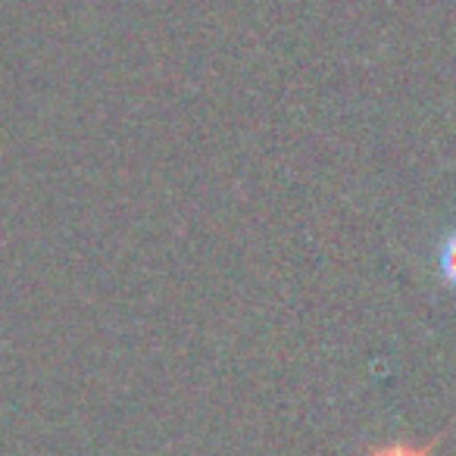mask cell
Listing matches in <instances>:
<instances>
[{
    "mask_svg": "<svg viewBox=\"0 0 456 456\" xmlns=\"http://www.w3.org/2000/svg\"><path fill=\"white\" fill-rule=\"evenodd\" d=\"M437 441L428 444H412V441H391V444H381V447H372L369 456H431Z\"/></svg>",
    "mask_w": 456,
    "mask_h": 456,
    "instance_id": "1",
    "label": "cell"
},
{
    "mask_svg": "<svg viewBox=\"0 0 456 456\" xmlns=\"http://www.w3.org/2000/svg\"><path fill=\"white\" fill-rule=\"evenodd\" d=\"M437 266H441V279L447 281L450 288H456V228L441 241V250H437Z\"/></svg>",
    "mask_w": 456,
    "mask_h": 456,
    "instance_id": "2",
    "label": "cell"
}]
</instances>
